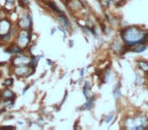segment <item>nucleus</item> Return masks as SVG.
<instances>
[{"mask_svg": "<svg viewBox=\"0 0 148 130\" xmlns=\"http://www.w3.org/2000/svg\"><path fill=\"white\" fill-rule=\"evenodd\" d=\"M146 33L136 27H130L121 32V37L123 41L129 47L135 45H140L146 41Z\"/></svg>", "mask_w": 148, "mask_h": 130, "instance_id": "obj_1", "label": "nucleus"}, {"mask_svg": "<svg viewBox=\"0 0 148 130\" xmlns=\"http://www.w3.org/2000/svg\"><path fill=\"white\" fill-rule=\"evenodd\" d=\"M29 39H31V35H29V33L25 30H23L19 33L18 38H17V43H18V45L21 47L25 48L27 45V43H29Z\"/></svg>", "mask_w": 148, "mask_h": 130, "instance_id": "obj_2", "label": "nucleus"}, {"mask_svg": "<svg viewBox=\"0 0 148 130\" xmlns=\"http://www.w3.org/2000/svg\"><path fill=\"white\" fill-rule=\"evenodd\" d=\"M2 97L5 100H13L14 99V94H13V91H11V89H6L2 91Z\"/></svg>", "mask_w": 148, "mask_h": 130, "instance_id": "obj_3", "label": "nucleus"}, {"mask_svg": "<svg viewBox=\"0 0 148 130\" xmlns=\"http://www.w3.org/2000/svg\"><path fill=\"white\" fill-rule=\"evenodd\" d=\"M27 58L25 56H19V57H16L14 60V62L17 63V66H25V62L27 61Z\"/></svg>", "mask_w": 148, "mask_h": 130, "instance_id": "obj_4", "label": "nucleus"}, {"mask_svg": "<svg viewBox=\"0 0 148 130\" xmlns=\"http://www.w3.org/2000/svg\"><path fill=\"white\" fill-rule=\"evenodd\" d=\"M6 52L7 53H9V54H13V53H21V50L19 49L17 46H13V47H11V48H8V49L6 50Z\"/></svg>", "mask_w": 148, "mask_h": 130, "instance_id": "obj_5", "label": "nucleus"}, {"mask_svg": "<svg viewBox=\"0 0 148 130\" xmlns=\"http://www.w3.org/2000/svg\"><path fill=\"white\" fill-rule=\"evenodd\" d=\"M58 19H59V21H61L62 25H63L65 28H67V29H69V28H70V23H68V21L66 19V17H64L63 15H61V17H58Z\"/></svg>", "mask_w": 148, "mask_h": 130, "instance_id": "obj_6", "label": "nucleus"}, {"mask_svg": "<svg viewBox=\"0 0 148 130\" xmlns=\"http://www.w3.org/2000/svg\"><path fill=\"white\" fill-rule=\"evenodd\" d=\"M145 50H146L145 45H139L138 47H136L135 49H133V51L136 52V53H141V52H144Z\"/></svg>", "mask_w": 148, "mask_h": 130, "instance_id": "obj_7", "label": "nucleus"}, {"mask_svg": "<svg viewBox=\"0 0 148 130\" xmlns=\"http://www.w3.org/2000/svg\"><path fill=\"white\" fill-rule=\"evenodd\" d=\"M138 65H139L140 68H142L143 70H145V71L148 70V63H147V62L139 61V62H138Z\"/></svg>", "mask_w": 148, "mask_h": 130, "instance_id": "obj_8", "label": "nucleus"}, {"mask_svg": "<svg viewBox=\"0 0 148 130\" xmlns=\"http://www.w3.org/2000/svg\"><path fill=\"white\" fill-rule=\"evenodd\" d=\"M119 87H120V83H117V85L115 87L114 89V96H115L116 99H120V89H119Z\"/></svg>", "mask_w": 148, "mask_h": 130, "instance_id": "obj_9", "label": "nucleus"}, {"mask_svg": "<svg viewBox=\"0 0 148 130\" xmlns=\"http://www.w3.org/2000/svg\"><path fill=\"white\" fill-rule=\"evenodd\" d=\"M48 5H49L50 7H52V9H53V10H55L56 12H58V13H59V14H62V11L60 10V9L58 8L57 6H56L55 3H53V2H49V3H48Z\"/></svg>", "mask_w": 148, "mask_h": 130, "instance_id": "obj_10", "label": "nucleus"}, {"mask_svg": "<svg viewBox=\"0 0 148 130\" xmlns=\"http://www.w3.org/2000/svg\"><path fill=\"white\" fill-rule=\"evenodd\" d=\"M89 87H90V83H89V81H85L84 87H83V94H84L85 97H87V91H88Z\"/></svg>", "mask_w": 148, "mask_h": 130, "instance_id": "obj_11", "label": "nucleus"}, {"mask_svg": "<svg viewBox=\"0 0 148 130\" xmlns=\"http://www.w3.org/2000/svg\"><path fill=\"white\" fill-rule=\"evenodd\" d=\"M92 102H93V99H91V101H90V100H88V101L84 104V107H83V109H88V108L90 107L91 104H92Z\"/></svg>", "mask_w": 148, "mask_h": 130, "instance_id": "obj_12", "label": "nucleus"}, {"mask_svg": "<svg viewBox=\"0 0 148 130\" xmlns=\"http://www.w3.org/2000/svg\"><path fill=\"white\" fill-rule=\"evenodd\" d=\"M114 117H115V115H109V116H107V118H106L105 122H106V123H110V122H111L112 120L114 119Z\"/></svg>", "mask_w": 148, "mask_h": 130, "instance_id": "obj_13", "label": "nucleus"}, {"mask_svg": "<svg viewBox=\"0 0 148 130\" xmlns=\"http://www.w3.org/2000/svg\"><path fill=\"white\" fill-rule=\"evenodd\" d=\"M13 83V79L12 78H9V79H6L4 83V85H6V87H8V85H12Z\"/></svg>", "mask_w": 148, "mask_h": 130, "instance_id": "obj_14", "label": "nucleus"}, {"mask_svg": "<svg viewBox=\"0 0 148 130\" xmlns=\"http://www.w3.org/2000/svg\"><path fill=\"white\" fill-rule=\"evenodd\" d=\"M6 2L9 3V4H13V2H14V0H6Z\"/></svg>", "mask_w": 148, "mask_h": 130, "instance_id": "obj_15", "label": "nucleus"}, {"mask_svg": "<svg viewBox=\"0 0 148 130\" xmlns=\"http://www.w3.org/2000/svg\"><path fill=\"white\" fill-rule=\"evenodd\" d=\"M80 72H81V73H80V75H81V76H83V72H84V70L82 69V70H81Z\"/></svg>", "mask_w": 148, "mask_h": 130, "instance_id": "obj_16", "label": "nucleus"}, {"mask_svg": "<svg viewBox=\"0 0 148 130\" xmlns=\"http://www.w3.org/2000/svg\"><path fill=\"white\" fill-rule=\"evenodd\" d=\"M0 99H1V96H0Z\"/></svg>", "mask_w": 148, "mask_h": 130, "instance_id": "obj_17", "label": "nucleus"}]
</instances>
